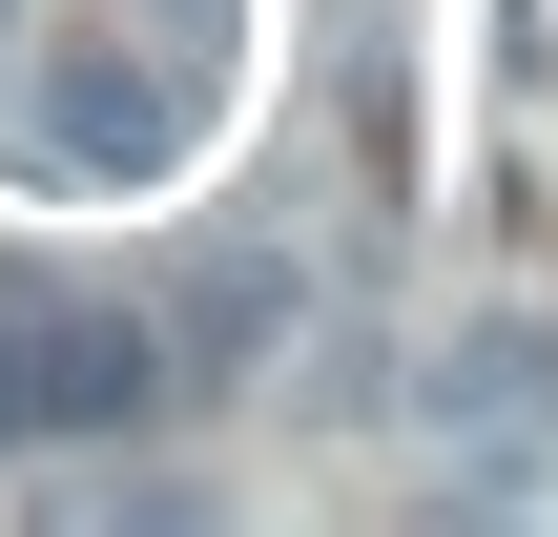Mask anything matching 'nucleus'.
I'll return each instance as SVG.
<instances>
[{"label":"nucleus","instance_id":"nucleus-1","mask_svg":"<svg viewBox=\"0 0 558 537\" xmlns=\"http://www.w3.org/2000/svg\"><path fill=\"white\" fill-rule=\"evenodd\" d=\"M166 393V331L145 310H104V290H0V455L21 435H104V414H145Z\"/></svg>","mask_w":558,"mask_h":537},{"label":"nucleus","instance_id":"nucleus-2","mask_svg":"<svg viewBox=\"0 0 558 537\" xmlns=\"http://www.w3.org/2000/svg\"><path fill=\"white\" fill-rule=\"evenodd\" d=\"M166 331H186V352H269V331H290V248H248V228H228V248H186Z\"/></svg>","mask_w":558,"mask_h":537}]
</instances>
